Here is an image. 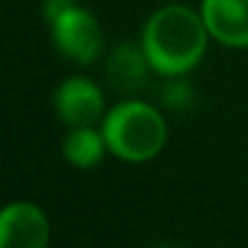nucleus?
<instances>
[{"mask_svg":"<svg viewBox=\"0 0 248 248\" xmlns=\"http://www.w3.org/2000/svg\"><path fill=\"white\" fill-rule=\"evenodd\" d=\"M209 30L200 10L187 5H163L149 15L141 30V46L161 78L187 76L207 54Z\"/></svg>","mask_w":248,"mask_h":248,"instance_id":"1","label":"nucleus"},{"mask_svg":"<svg viewBox=\"0 0 248 248\" xmlns=\"http://www.w3.org/2000/svg\"><path fill=\"white\" fill-rule=\"evenodd\" d=\"M100 129L112 156L127 163L154 161L168 141V122L161 109L139 97H124L112 105Z\"/></svg>","mask_w":248,"mask_h":248,"instance_id":"2","label":"nucleus"},{"mask_svg":"<svg viewBox=\"0 0 248 248\" xmlns=\"http://www.w3.org/2000/svg\"><path fill=\"white\" fill-rule=\"evenodd\" d=\"M49 32L56 51L71 63L90 66L105 51V34L97 17L78 3H73L66 13L51 20Z\"/></svg>","mask_w":248,"mask_h":248,"instance_id":"3","label":"nucleus"},{"mask_svg":"<svg viewBox=\"0 0 248 248\" xmlns=\"http://www.w3.org/2000/svg\"><path fill=\"white\" fill-rule=\"evenodd\" d=\"M51 105L66 127H93L102 122L107 112L100 85L85 76L63 78L54 90Z\"/></svg>","mask_w":248,"mask_h":248,"instance_id":"4","label":"nucleus"},{"mask_svg":"<svg viewBox=\"0 0 248 248\" xmlns=\"http://www.w3.org/2000/svg\"><path fill=\"white\" fill-rule=\"evenodd\" d=\"M51 236L46 212L30 202L15 200L0 212V246L3 248H44Z\"/></svg>","mask_w":248,"mask_h":248,"instance_id":"5","label":"nucleus"},{"mask_svg":"<svg viewBox=\"0 0 248 248\" xmlns=\"http://www.w3.org/2000/svg\"><path fill=\"white\" fill-rule=\"evenodd\" d=\"M209 37L229 49H248V0H202Z\"/></svg>","mask_w":248,"mask_h":248,"instance_id":"6","label":"nucleus"},{"mask_svg":"<svg viewBox=\"0 0 248 248\" xmlns=\"http://www.w3.org/2000/svg\"><path fill=\"white\" fill-rule=\"evenodd\" d=\"M149 73H154V68L141 42H122L107 54L105 76L109 85L124 95L137 93L146 83Z\"/></svg>","mask_w":248,"mask_h":248,"instance_id":"7","label":"nucleus"},{"mask_svg":"<svg viewBox=\"0 0 248 248\" xmlns=\"http://www.w3.org/2000/svg\"><path fill=\"white\" fill-rule=\"evenodd\" d=\"M61 151H63V158L78 170H90L100 166L102 158L109 154L100 124H93V127H68Z\"/></svg>","mask_w":248,"mask_h":248,"instance_id":"8","label":"nucleus"},{"mask_svg":"<svg viewBox=\"0 0 248 248\" xmlns=\"http://www.w3.org/2000/svg\"><path fill=\"white\" fill-rule=\"evenodd\" d=\"M161 102L170 112H187L195 102V88L185 76H170L161 88Z\"/></svg>","mask_w":248,"mask_h":248,"instance_id":"9","label":"nucleus"},{"mask_svg":"<svg viewBox=\"0 0 248 248\" xmlns=\"http://www.w3.org/2000/svg\"><path fill=\"white\" fill-rule=\"evenodd\" d=\"M76 0H44L42 3V15H44V22L49 25L51 20H56L61 13H66Z\"/></svg>","mask_w":248,"mask_h":248,"instance_id":"10","label":"nucleus"}]
</instances>
